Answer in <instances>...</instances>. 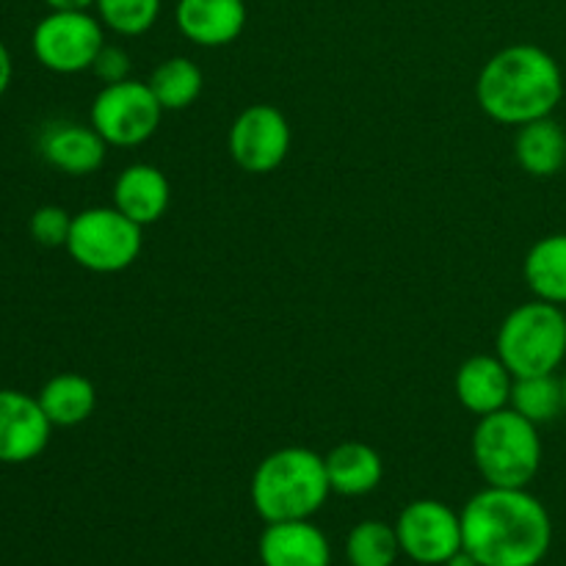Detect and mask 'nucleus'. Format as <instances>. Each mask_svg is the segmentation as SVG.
I'll return each instance as SVG.
<instances>
[{
  "mask_svg": "<svg viewBox=\"0 0 566 566\" xmlns=\"http://www.w3.org/2000/svg\"><path fill=\"white\" fill-rule=\"evenodd\" d=\"M459 517L462 547L481 566H539L551 553V514L528 490L486 486Z\"/></svg>",
  "mask_w": 566,
  "mask_h": 566,
  "instance_id": "1",
  "label": "nucleus"
},
{
  "mask_svg": "<svg viewBox=\"0 0 566 566\" xmlns=\"http://www.w3.org/2000/svg\"><path fill=\"white\" fill-rule=\"evenodd\" d=\"M562 97V66L539 44H509L497 50L475 81V99L497 125L523 127L553 116Z\"/></svg>",
  "mask_w": 566,
  "mask_h": 566,
  "instance_id": "2",
  "label": "nucleus"
},
{
  "mask_svg": "<svg viewBox=\"0 0 566 566\" xmlns=\"http://www.w3.org/2000/svg\"><path fill=\"white\" fill-rule=\"evenodd\" d=\"M252 506L265 523L310 520L329 497V475L321 453L310 448H280L252 475Z\"/></svg>",
  "mask_w": 566,
  "mask_h": 566,
  "instance_id": "3",
  "label": "nucleus"
},
{
  "mask_svg": "<svg viewBox=\"0 0 566 566\" xmlns=\"http://www.w3.org/2000/svg\"><path fill=\"white\" fill-rule=\"evenodd\" d=\"M473 462L486 486L525 490L542 468L539 426L512 407L484 415L473 431Z\"/></svg>",
  "mask_w": 566,
  "mask_h": 566,
  "instance_id": "4",
  "label": "nucleus"
},
{
  "mask_svg": "<svg viewBox=\"0 0 566 566\" xmlns=\"http://www.w3.org/2000/svg\"><path fill=\"white\" fill-rule=\"evenodd\" d=\"M495 354L512 376L556 374L566 359L564 307L534 298L503 318L495 337Z\"/></svg>",
  "mask_w": 566,
  "mask_h": 566,
  "instance_id": "5",
  "label": "nucleus"
},
{
  "mask_svg": "<svg viewBox=\"0 0 566 566\" xmlns=\"http://www.w3.org/2000/svg\"><path fill=\"white\" fill-rule=\"evenodd\" d=\"M142 230L116 208H86L72 216L66 252L81 269L94 274H119L142 254Z\"/></svg>",
  "mask_w": 566,
  "mask_h": 566,
  "instance_id": "6",
  "label": "nucleus"
},
{
  "mask_svg": "<svg viewBox=\"0 0 566 566\" xmlns=\"http://www.w3.org/2000/svg\"><path fill=\"white\" fill-rule=\"evenodd\" d=\"M105 44V25L88 11H50L36 22L31 36L39 64L59 75L92 70Z\"/></svg>",
  "mask_w": 566,
  "mask_h": 566,
  "instance_id": "7",
  "label": "nucleus"
},
{
  "mask_svg": "<svg viewBox=\"0 0 566 566\" xmlns=\"http://www.w3.org/2000/svg\"><path fill=\"white\" fill-rule=\"evenodd\" d=\"M160 116L164 108L149 83L133 77L103 86L92 103V127L108 147H138L155 136Z\"/></svg>",
  "mask_w": 566,
  "mask_h": 566,
  "instance_id": "8",
  "label": "nucleus"
},
{
  "mask_svg": "<svg viewBox=\"0 0 566 566\" xmlns=\"http://www.w3.org/2000/svg\"><path fill=\"white\" fill-rule=\"evenodd\" d=\"M227 147L243 171L269 175L285 164L291 149V125L274 105H249L232 122Z\"/></svg>",
  "mask_w": 566,
  "mask_h": 566,
  "instance_id": "9",
  "label": "nucleus"
},
{
  "mask_svg": "<svg viewBox=\"0 0 566 566\" xmlns=\"http://www.w3.org/2000/svg\"><path fill=\"white\" fill-rule=\"evenodd\" d=\"M401 553L423 566L446 564L462 551V517L440 501H412L396 523Z\"/></svg>",
  "mask_w": 566,
  "mask_h": 566,
  "instance_id": "10",
  "label": "nucleus"
},
{
  "mask_svg": "<svg viewBox=\"0 0 566 566\" xmlns=\"http://www.w3.org/2000/svg\"><path fill=\"white\" fill-rule=\"evenodd\" d=\"M53 423L39 398L20 390H0V464H25L42 457Z\"/></svg>",
  "mask_w": 566,
  "mask_h": 566,
  "instance_id": "11",
  "label": "nucleus"
},
{
  "mask_svg": "<svg viewBox=\"0 0 566 566\" xmlns=\"http://www.w3.org/2000/svg\"><path fill=\"white\" fill-rule=\"evenodd\" d=\"M39 153L53 169L72 177H86L105 164L108 144L92 125L55 122V125L44 127L42 138H39Z\"/></svg>",
  "mask_w": 566,
  "mask_h": 566,
  "instance_id": "12",
  "label": "nucleus"
},
{
  "mask_svg": "<svg viewBox=\"0 0 566 566\" xmlns=\"http://www.w3.org/2000/svg\"><path fill=\"white\" fill-rule=\"evenodd\" d=\"M177 28L199 48H224L247 28L243 0H177Z\"/></svg>",
  "mask_w": 566,
  "mask_h": 566,
  "instance_id": "13",
  "label": "nucleus"
},
{
  "mask_svg": "<svg viewBox=\"0 0 566 566\" xmlns=\"http://www.w3.org/2000/svg\"><path fill=\"white\" fill-rule=\"evenodd\" d=\"M457 398L468 412L484 415L506 409L512 401L514 376L512 370L503 365V359L492 357V354H475V357L464 359L457 370Z\"/></svg>",
  "mask_w": 566,
  "mask_h": 566,
  "instance_id": "14",
  "label": "nucleus"
},
{
  "mask_svg": "<svg viewBox=\"0 0 566 566\" xmlns=\"http://www.w3.org/2000/svg\"><path fill=\"white\" fill-rule=\"evenodd\" d=\"M263 566H329V539L310 520L269 523L260 536Z\"/></svg>",
  "mask_w": 566,
  "mask_h": 566,
  "instance_id": "15",
  "label": "nucleus"
},
{
  "mask_svg": "<svg viewBox=\"0 0 566 566\" xmlns=\"http://www.w3.org/2000/svg\"><path fill=\"white\" fill-rule=\"evenodd\" d=\"M171 188L164 171L149 164H133L122 169L114 182V208L136 221L138 227L155 224L169 210Z\"/></svg>",
  "mask_w": 566,
  "mask_h": 566,
  "instance_id": "16",
  "label": "nucleus"
},
{
  "mask_svg": "<svg viewBox=\"0 0 566 566\" xmlns=\"http://www.w3.org/2000/svg\"><path fill=\"white\" fill-rule=\"evenodd\" d=\"M332 492L346 497H359L381 484L385 464L381 457L365 442H340L324 457Z\"/></svg>",
  "mask_w": 566,
  "mask_h": 566,
  "instance_id": "17",
  "label": "nucleus"
},
{
  "mask_svg": "<svg viewBox=\"0 0 566 566\" xmlns=\"http://www.w3.org/2000/svg\"><path fill=\"white\" fill-rule=\"evenodd\" d=\"M514 158L534 177H553L566 166V133L553 116L517 127Z\"/></svg>",
  "mask_w": 566,
  "mask_h": 566,
  "instance_id": "18",
  "label": "nucleus"
},
{
  "mask_svg": "<svg viewBox=\"0 0 566 566\" xmlns=\"http://www.w3.org/2000/svg\"><path fill=\"white\" fill-rule=\"evenodd\" d=\"M39 403L53 426L72 429L92 418L97 407V390L81 374H59L39 390Z\"/></svg>",
  "mask_w": 566,
  "mask_h": 566,
  "instance_id": "19",
  "label": "nucleus"
},
{
  "mask_svg": "<svg viewBox=\"0 0 566 566\" xmlns=\"http://www.w3.org/2000/svg\"><path fill=\"white\" fill-rule=\"evenodd\" d=\"M523 271L536 298L566 307V232L539 238L525 254Z\"/></svg>",
  "mask_w": 566,
  "mask_h": 566,
  "instance_id": "20",
  "label": "nucleus"
},
{
  "mask_svg": "<svg viewBox=\"0 0 566 566\" xmlns=\"http://www.w3.org/2000/svg\"><path fill=\"white\" fill-rule=\"evenodd\" d=\"M149 88L164 111H186L202 94V70L186 55L160 61L149 75Z\"/></svg>",
  "mask_w": 566,
  "mask_h": 566,
  "instance_id": "21",
  "label": "nucleus"
},
{
  "mask_svg": "<svg viewBox=\"0 0 566 566\" xmlns=\"http://www.w3.org/2000/svg\"><path fill=\"white\" fill-rule=\"evenodd\" d=\"M509 407L534 426L553 423L564 412V385L556 374L539 376H517L512 387V401Z\"/></svg>",
  "mask_w": 566,
  "mask_h": 566,
  "instance_id": "22",
  "label": "nucleus"
},
{
  "mask_svg": "<svg viewBox=\"0 0 566 566\" xmlns=\"http://www.w3.org/2000/svg\"><path fill=\"white\" fill-rule=\"evenodd\" d=\"M398 553H401V542H398L396 528L381 520H365L354 525L346 539V556L352 566H392Z\"/></svg>",
  "mask_w": 566,
  "mask_h": 566,
  "instance_id": "23",
  "label": "nucleus"
},
{
  "mask_svg": "<svg viewBox=\"0 0 566 566\" xmlns=\"http://www.w3.org/2000/svg\"><path fill=\"white\" fill-rule=\"evenodd\" d=\"M164 0H97L99 22L119 36H142L158 22Z\"/></svg>",
  "mask_w": 566,
  "mask_h": 566,
  "instance_id": "24",
  "label": "nucleus"
},
{
  "mask_svg": "<svg viewBox=\"0 0 566 566\" xmlns=\"http://www.w3.org/2000/svg\"><path fill=\"white\" fill-rule=\"evenodd\" d=\"M28 230H31V238L39 247H66V238H70L72 230V216L64 208H59V205H42V208L33 210Z\"/></svg>",
  "mask_w": 566,
  "mask_h": 566,
  "instance_id": "25",
  "label": "nucleus"
},
{
  "mask_svg": "<svg viewBox=\"0 0 566 566\" xmlns=\"http://www.w3.org/2000/svg\"><path fill=\"white\" fill-rule=\"evenodd\" d=\"M92 72L105 83V86L127 81V77H130V55H127V50L119 48V44H103V50H99L97 59H94Z\"/></svg>",
  "mask_w": 566,
  "mask_h": 566,
  "instance_id": "26",
  "label": "nucleus"
},
{
  "mask_svg": "<svg viewBox=\"0 0 566 566\" xmlns=\"http://www.w3.org/2000/svg\"><path fill=\"white\" fill-rule=\"evenodd\" d=\"M11 75H14V64H11V53L3 42H0V97L6 94V88L11 86Z\"/></svg>",
  "mask_w": 566,
  "mask_h": 566,
  "instance_id": "27",
  "label": "nucleus"
},
{
  "mask_svg": "<svg viewBox=\"0 0 566 566\" xmlns=\"http://www.w3.org/2000/svg\"><path fill=\"white\" fill-rule=\"evenodd\" d=\"M50 11H88L97 0H44Z\"/></svg>",
  "mask_w": 566,
  "mask_h": 566,
  "instance_id": "28",
  "label": "nucleus"
},
{
  "mask_svg": "<svg viewBox=\"0 0 566 566\" xmlns=\"http://www.w3.org/2000/svg\"><path fill=\"white\" fill-rule=\"evenodd\" d=\"M442 566H481V564L475 562V556H470V553L462 547V551L453 553V556L448 558V562L442 564Z\"/></svg>",
  "mask_w": 566,
  "mask_h": 566,
  "instance_id": "29",
  "label": "nucleus"
},
{
  "mask_svg": "<svg viewBox=\"0 0 566 566\" xmlns=\"http://www.w3.org/2000/svg\"><path fill=\"white\" fill-rule=\"evenodd\" d=\"M562 385H564V412H566V374H564V379H562Z\"/></svg>",
  "mask_w": 566,
  "mask_h": 566,
  "instance_id": "30",
  "label": "nucleus"
},
{
  "mask_svg": "<svg viewBox=\"0 0 566 566\" xmlns=\"http://www.w3.org/2000/svg\"><path fill=\"white\" fill-rule=\"evenodd\" d=\"M564 315H566V310H564Z\"/></svg>",
  "mask_w": 566,
  "mask_h": 566,
  "instance_id": "31",
  "label": "nucleus"
}]
</instances>
